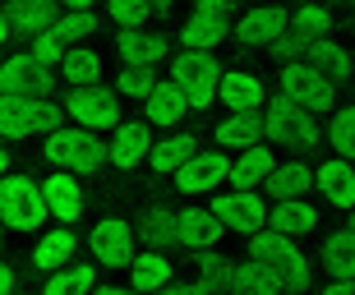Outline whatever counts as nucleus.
I'll return each mask as SVG.
<instances>
[{"label":"nucleus","mask_w":355,"mask_h":295,"mask_svg":"<svg viewBox=\"0 0 355 295\" xmlns=\"http://www.w3.org/2000/svg\"><path fill=\"white\" fill-rule=\"evenodd\" d=\"M198 268H203L208 277H217V282L226 286V272H231V263H226V254H217L212 244H208V249H198Z\"/></svg>","instance_id":"nucleus-42"},{"label":"nucleus","mask_w":355,"mask_h":295,"mask_svg":"<svg viewBox=\"0 0 355 295\" xmlns=\"http://www.w3.org/2000/svg\"><path fill=\"white\" fill-rule=\"evenodd\" d=\"M304 55H309V60H314L318 69H323V74H328L332 83H346L355 74V60H351V51H342V46H337V42H309V46H304Z\"/></svg>","instance_id":"nucleus-31"},{"label":"nucleus","mask_w":355,"mask_h":295,"mask_svg":"<svg viewBox=\"0 0 355 295\" xmlns=\"http://www.w3.org/2000/svg\"><path fill=\"white\" fill-rule=\"evenodd\" d=\"M226 171H231V157L208 148V152H194L189 161H180L171 171L175 180V194H212V189H222Z\"/></svg>","instance_id":"nucleus-9"},{"label":"nucleus","mask_w":355,"mask_h":295,"mask_svg":"<svg viewBox=\"0 0 355 295\" xmlns=\"http://www.w3.org/2000/svg\"><path fill=\"white\" fill-rule=\"evenodd\" d=\"M46 161L60 166V171H74V175H88L97 166H106V143L97 138V129L88 125H55L46 134Z\"/></svg>","instance_id":"nucleus-2"},{"label":"nucleus","mask_w":355,"mask_h":295,"mask_svg":"<svg viewBox=\"0 0 355 295\" xmlns=\"http://www.w3.org/2000/svg\"><path fill=\"white\" fill-rule=\"evenodd\" d=\"M351 231H355V208H351Z\"/></svg>","instance_id":"nucleus-53"},{"label":"nucleus","mask_w":355,"mask_h":295,"mask_svg":"<svg viewBox=\"0 0 355 295\" xmlns=\"http://www.w3.org/2000/svg\"><path fill=\"white\" fill-rule=\"evenodd\" d=\"M106 10H111V19H116L120 28H139V24H148L153 0H106Z\"/></svg>","instance_id":"nucleus-41"},{"label":"nucleus","mask_w":355,"mask_h":295,"mask_svg":"<svg viewBox=\"0 0 355 295\" xmlns=\"http://www.w3.org/2000/svg\"><path fill=\"white\" fill-rule=\"evenodd\" d=\"M314 189L332 208H355V166L346 157H328L314 171Z\"/></svg>","instance_id":"nucleus-17"},{"label":"nucleus","mask_w":355,"mask_h":295,"mask_svg":"<svg viewBox=\"0 0 355 295\" xmlns=\"http://www.w3.org/2000/svg\"><path fill=\"white\" fill-rule=\"evenodd\" d=\"M259 134H263L259 111H231L226 120H217V143L222 148H254Z\"/></svg>","instance_id":"nucleus-28"},{"label":"nucleus","mask_w":355,"mask_h":295,"mask_svg":"<svg viewBox=\"0 0 355 295\" xmlns=\"http://www.w3.org/2000/svg\"><path fill=\"white\" fill-rule=\"evenodd\" d=\"M222 37H226V19H222V14L194 10V19L180 28V46H198V51H212Z\"/></svg>","instance_id":"nucleus-33"},{"label":"nucleus","mask_w":355,"mask_h":295,"mask_svg":"<svg viewBox=\"0 0 355 295\" xmlns=\"http://www.w3.org/2000/svg\"><path fill=\"white\" fill-rule=\"evenodd\" d=\"M55 5H65V10H92V0H55Z\"/></svg>","instance_id":"nucleus-48"},{"label":"nucleus","mask_w":355,"mask_h":295,"mask_svg":"<svg viewBox=\"0 0 355 295\" xmlns=\"http://www.w3.org/2000/svg\"><path fill=\"white\" fill-rule=\"evenodd\" d=\"M263 189L272 199H304L314 189V166H304V161H277L272 171H268Z\"/></svg>","instance_id":"nucleus-21"},{"label":"nucleus","mask_w":355,"mask_h":295,"mask_svg":"<svg viewBox=\"0 0 355 295\" xmlns=\"http://www.w3.org/2000/svg\"><path fill=\"white\" fill-rule=\"evenodd\" d=\"M328 295H355V277H328Z\"/></svg>","instance_id":"nucleus-45"},{"label":"nucleus","mask_w":355,"mask_h":295,"mask_svg":"<svg viewBox=\"0 0 355 295\" xmlns=\"http://www.w3.org/2000/svg\"><path fill=\"white\" fill-rule=\"evenodd\" d=\"M217 97H222L226 111H263V102H268L263 79L250 74V69H222V79H217Z\"/></svg>","instance_id":"nucleus-15"},{"label":"nucleus","mask_w":355,"mask_h":295,"mask_svg":"<svg viewBox=\"0 0 355 295\" xmlns=\"http://www.w3.org/2000/svg\"><path fill=\"white\" fill-rule=\"evenodd\" d=\"M60 79L69 88H83V83H102V55L97 51H65L60 55Z\"/></svg>","instance_id":"nucleus-34"},{"label":"nucleus","mask_w":355,"mask_h":295,"mask_svg":"<svg viewBox=\"0 0 355 295\" xmlns=\"http://www.w3.org/2000/svg\"><path fill=\"white\" fill-rule=\"evenodd\" d=\"M250 258L254 263H263V268H272L277 286L282 291H304V286L314 282V268H309V258L295 249V240L291 235H282V231L263 226L250 235Z\"/></svg>","instance_id":"nucleus-1"},{"label":"nucleus","mask_w":355,"mask_h":295,"mask_svg":"<svg viewBox=\"0 0 355 295\" xmlns=\"http://www.w3.org/2000/svg\"><path fill=\"white\" fill-rule=\"evenodd\" d=\"M268 226L282 231V235H309L318 226V208L304 199H277V208H268Z\"/></svg>","instance_id":"nucleus-20"},{"label":"nucleus","mask_w":355,"mask_h":295,"mask_svg":"<svg viewBox=\"0 0 355 295\" xmlns=\"http://www.w3.org/2000/svg\"><path fill=\"white\" fill-rule=\"evenodd\" d=\"M263 134L272 138V143H286V148H314L318 138V120L314 111L295 107L291 97H272V102H263Z\"/></svg>","instance_id":"nucleus-7"},{"label":"nucleus","mask_w":355,"mask_h":295,"mask_svg":"<svg viewBox=\"0 0 355 295\" xmlns=\"http://www.w3.org/2000/svg\"><path fill=\"white\" fill-rule=\"evenodd\" d=\"M42 194H46V213H51L55 222H74V217L83 213V189L74 185V171H60V166H55V175L42 180Z\"/></svg>","instance_id":"nucleus-18"},{"label":"nucleus","mask_w":355,"mask_h":295,"mask_svg":"<svg viewBox=\"0 0 355 295\" xmlns=\"http://www.w3.org/2000/svg\"><path fill=\"white\" fill-rule=\"evenodd\" d=\"M198 10H203V14H222V19H226V10H231V0H198Z\"/></svg>","instance_id":"nucleus-46"},{"label":"nucleus","mask_w":355,"mask_h":295,"mask_svg":"<svg viewBox=\"0 0 355 295\" xmlns=\"http://www.w3.org/2000/svg\"><path fill=\"white\" fill-rule=\"evenodd\" d=\"M291 33L309 46V42H323L332 33V14L318 5V0H304L300 10H295V19H291Z\"/></svg>","instance_id":"nucleus-35"},{"label":"nucleus","mask_w":355,"mask_h":295,"mask_svg":"<svg viewBox=\"0 0 355 295\" xmlns=\"http://www.w3.org/2000/svg\"><path fill=\"white\" fill-rule=\"evenodd\" d=\"M332 148H337V157L355 161V107H342L332 116V129H328Z\"/></svg>","instance_id":"nucleus-37"},{"label":"nucleus","mask_w":355,"mask_h":295,"mask_svg":"<svg viewBox=\"0 0 355 295\" xmlns=\"http://www.w3.org/2000/svg\"><path fill=\"white\" fill-rule=\"evenodd\" d=\"M65 107L46 97H24V93H0V138H28V134H51L60 125Z\"/></svg>","instance_id":"nucleus-4"},{"label":"nucleus","mask_w":355,"mask_h":295,"mask_svg":"<svg viewBox=\"0 0 355 295\" xmlns=\"http://www.w3.org/2000/svg\"><path fill=\"white\" fill-rule=\"evenodd\" d=\"M226 286L231 291H245V295H277L282 286H277L272 268H263V263H254V258H245V263H231V272H226Z\"/></svg>","instance_id":"nucleus-29"},{"label":"nucleus","mask_w":355,"mask_h":295,"mask_svg":"<svg viewBox=\"0 0 355 295\" xmlns=\"http://www.w3.org/2000/svg\"><path fill=\"white\" fill-rule=\"evenodd\" d=\"M148 148H153L148 120H116L111 143H106V161H111V166H120V171H134V166L148 157Z\"/></svg>","instance_id":"nucleus-14"},{"label":"nucleus","mask_w":355,"mask_h":295,"mask_svg":"<svg viewBox=\"0 0 355 295\" xmlns=\"http://www.w3.org/2000/svg\"><path fill=\"white\" fill-rule=\"evenodd\" d=\"M157 83V74L148 65H125L120 69V79H116V93L120 97H148V88Z\"/></svg>","instance_id":"nucleus-38"},{"label":"nucleus","mask_w":355,"mask_h":295,"mask_svg":"<svg viewBox=\"0 0 355 295\" xmlns=\"http://www.w3.org/2000/svg\"><path fill=\"white\" fill-rule=\"evenodd\" d=\"M5 19H10V33L37 37L42 28L55 24V0H10L5 5Z\"/></svg>","instance_id":"nucleus-23"},{"label":"nucleus","mask_w":355,"mask_h":295,"mask_svg":"<svg viewBox=\"0 0 355 295\" xmlns=\"http://www.w3.org/2000/svg\"><path fill=\"white\" fill-rule=\"evenodd\" d=\"M10 171V152H5V148H0V175Z\"/></svg>","instance_id":"nucleus-51"},{"label":"nucleus","mask_w":355,"mask_h":295,"mask_svg":"<svg viewBox=\"0 0 355 295\" xmlns=\"http://www.w3.org/2000/svg\"><path fill=\"white\" fill-rule=\"evenodd\" d=\"M277 166V157H272V148H240V157L231 161V171H226V180L236 189H259L268 180V171Z\"/></svg>","instance_id":"nucleus-24"},{"label":"nucleus","mask_w":355,"mask_h":295,"mask_svg":"<svg viewBox=\"0 0 355 295\" xmlns=\"http://www.w3.org/2000/svg\"><path fill=\"white\" fill-rule=\"evenodd\" d=\"M318 258H323L328 277H355V231L351 226L332 231L323 240V249H318Z\"/></svg>","instance_id":"nucleus-27"},{"label":"nucleus","mask_w":355,"mask_h":295,"mask_svg":"<svg viewBox=\"0 0 355 295\" xmlns=\"http://www.w3.org/2000/svg\"><path fill=\"white\" fill-rule=\"evenodd\" d=\"M171 282V258H162V249L130 258V291H157Z\"/></svg>","instance_id":"nucleus-30"},{"label":"nucleus","mask_w":355,"mask_h":295,"mask_svg":"<svg viewBox=\"0 0 355 295\" xmlns=\"http://www.w3.org/2000/svg\"><path fill=\"white\" fill-rule=\"evenodd\" d=\"M277 83H282V97H291L295 107H304V111H332V88L337 83L323 74V69L314 65V60H282V74H277Z\"/></svg>","instance_id":"nucleus-6"},{"label":"nucleus","mask_w":355,"mask_h":295,"mask_svg":"<svg viewBox=\"0 0 355 295\" xmlns=\"http://www.w3.org/2000/svg\"><path fill=\"white\" fill-rule=\"evenodd\" d=\"M33 42V46H28V55H33V60H42V65H60V55H65V42H60V33H55V28H42L37 37H28Z\"/></svg>","instance_id":"nucleus-39"},{"label":"nucleus","mask_w":355,"mask_h":295,"mask_svg":"<svg viewBox=\"0 0 355 295\" xmlns=\"http://www.w3.org/2000/svg\"><path fill=\"white\" fill-rule=\"evenodd\" d=\"M92 282H97V263H74V258H69L65 268L46 272L42 291L46 295H69V291H92Z\"/></svg>","instance_id":"nucleus-32"},{"label":"nucleus","mask_w":355,"mask_h":295,"mask_svg":"<svg viewBox=\"0 0 355 295\" xmlns=\"http://www.w3.org/2000/svg\"><path fill=\"white\" fill-rule=\"evenodd\" d=\"M291 28V14L277 10V5H259V10L240 14L236 28H231V37L240 42V46H272L282 33Z\"/></svg>","instance_id":"nucleus-13"},{"label":"nucleus","mask_w":355,"mask_h":295,"mask_svg":"<svg viewBox=\"0 0 355 295\" xmlns=\"http://www.w3.org/2000/svg\"><path fill=\"white\" fill-rule=\"evenodd\" d=\"M222 291H226V286L217 282V277H208V272H203V277H198V282H189L180 295H222Z\"/></svg>","instance_id":"nucleus-44"},{"label":"nucleus","mask_w":355,"mask_h":295,"mask_svg":"<svg viewBox=\"0 0 355 295\" xmlns=\"http://www.w3.org/2000/svg\"><path fill=\"white\" fill-rule=\"evenodd\" d=\"M268 51H272L277 60H295V55L304 51V42H300V37H295V33H291V28H286V33H282V37H277L272 46H268Z\"/></svg>","instance_id":"nucleus-43"},{"label":"nucleus","mask_w":355,"mask_h":295,"mask_svg":"<svg viewBox=\"0 0 355 295\" xmlns=\"http://www.w3.org/2000/svg\"><path fill=\"white\" fill-rule=\"evenodd\" d=\"M65 116H74V125H88V129H116L120 120V97L102 83H83V88H69L65 93Z\"/></svg>","instance_id":"nucleus-8"},{"label":"nucleus","mask_w":355,"mask_h":295,"mask_svg":"<svg viewBox=\"0 0 355 295\" xmlns=\"http://www.w3.org/2000/svg\"><path fill=\"white\" fill-rule=\"evenodd\" d=\"M116 46H120V60H125V65H148V69H157L162 60L171 55L166 37H157V33H144V28H125Z\"/></svg>","instance_id":"nucleus-19"},{"label":"nucleus","mask_w":355,"mask_h":295,"mask_svg":"<svg viewBox=\"0 0 355 295\" xmlns=\"http://www.w3.org/2000/svg\"><path fill=\"white\" fill-rule=\"evenodd\" d=\"M51 28H55V33H60V42H65V46H69V42H74V37H88L92 28H97V19H92L88 10H65V14H60V19H55Z\"/></svg>","instance_id":"nucleus-40"},{"label":"nucleus","mask_w":355,"mask_h":295,"mask_svg":"<svg viewBox=\"0 0 355 295\" xmlns=\"http://www.w3.org/2000/svg\"><path fill=\"white\" fill-rule=\"evenodd\" d=\"M144 111H148V125H175L189 111V102H184V88L175 79L166 83H153L144 97Z\"/></svg>","instance_id":"nucleus-22"},{"label":"nucleus","mask_w":355,"mask_h":295,"mask_svg":"<svg viewBox=\"0 0 355 295\" xmlns=\"http://www.w3.org/2000/svg\"><path fill=\"white\" fill-rule=\"evenodd\" d=\"M212 213L222 217L226 231H240V235H254V231L268 226V203L254 194V189H231V194H217L212 199Z\"/></svg>","instance_id":"nucleus-11"},{"label":"nucleus","mask_w":355,"mask_h":295,"mask_svg":"<svg viewBox=\"0 0 355 295\" xmlns=\"http://www.w3.org/2000/svg\"><path fill=\"white\" fill-rule=\"evenodd\" d=\"M198 152V143H194V134H166V138H157V143L148 148V166L157 175H171L180 161H189Z\"/></svg>","instance_id":"nucleus-26"},{"label":"nucleus","mask_w":355,"mask_h":295,"mask_svg":"<svg viewBox=\"0 0 355 295\" xmlns=\"http://www.w3.org/2000/svg\"><path fill=\"white\" fill-rule=\"evenodd\" d=\"M69 258H74V231L55 226L37 240V249L28 254V263H33V272H55V268H65Z\"/></svg>","instance_id":"nucleus-25"},{"label":"nucleus","mask_w":355,"mask_h":295,"mask_svg":"<svg viewBox=\"0 0 355 295\" xmlns=\"http://www.w3.org/2000/svg\"><path fill=\"white\" fill-rule=\"evenodd\" d=\"M139 235H144L148 249H171L175 244V213H166V208H148Z\"/></svg>","instance_id":"nucleus-36"},{"label":"nucleus","mask_w":355,"mask_h":295,"mask_svg":"<svg viewBox=\"0 0 355 295\" xmlns=\"http://www.w3.org/2000/svg\"><path fill=\"white\" fill-rule=\"evenodd\" d=\"M14 286H19V277H14V268H5V263H0V295H5V291H14Z\"/></svg>","instance_id":"nucleus-47"},{"label":"nucleus","mask_w":355,"mask_h":295,"mask_svg":"<svg viewBox=\"0 0 355 295\" xmlns=\"http://www.w3.org/2000/svg\"><path fill=\"white\" fill-rule=\"evenodd\" d=\"M171 79L184 88L189 111H208L212 102H217V79H222V65L212 60V51L180 46V51L171 55Z\"/></svg>","instance_id":"nucleus-5"},{"label":"nucleus","mask_w":355,"mask_h":295,"mask_svg":"<svg viewBox=\"0 0 355 295\" xmlns=\"http://www.w3.org/2000/svg\"><path fill=\"white\" fill-rule=\"evenodd\" d=\"M88 254L97 268H130L134 258V231L130 222H120V217H106L97 226L88 231Z\"/></svg>","instance_id":"nucleus-10"},{"label":"nucleus","mask_w":355,"mask_h":295,"mask_svg":"<svg viewBox=\"0 0 355 295\" xmlns=\"http://www.w3.org/2000/svg\"><path fill=\"white\" fill-rule=\"evenodd\" d=\"M0 244H5V222H0Z\"/></svg>","instance_id":"nucleus-52"},{"label":"nucleus","mask_w":355,"mask_h":295,"mask_svg":"<svg viewBox=\"0 0 355 295\" xmlns=\"http://www.w3.org/2000/svg\"><path fill=\"white\" fill-rule=\"evenodd\" d=\"M51 65H42L33 55H10V60H0V93H24V97H46L51 93Z\"/></svg>","instance_id":"nucleus-12"},{"label":"nucleus","mask_w":355,"mask_h":295,"mask_svg":"<svg viewBox=\"0 0 355 295\" xmlns=\"http://www.w3.org/2000/svg\"><path fill=\"white\" fill-rule=\"evenodd\" d=\"M46 194L33 175H0V222L5 231H37L46 222Z\"/></svg>","instance_id":"nucleus-3"},{"label":"nucleus","mask_w":355,"mask_h":295,"mask_svg":"<svg viewBox=\"0 0 355 295\" xmlns=\"http://www.w3.org/2000/svg\"><path fill=\"white\" fill-rule=\"evenodd\" d=\"M222 217L212 208H184L175 213V244H189V249H208V244L222 240Z\"/></svg>","instance_id":"nucleus-16"},{"label":"nucleus","mask_w":355,"mask_h":295,"mask_svg":"<svg viewBox=\"0 0 355 295\" xmlns=\"http://www.w3.org/2000/svg\"><path fill=\"white\" fill-rule=\"evenodd\" d=\"M171 5H180V0H153V10H171Z\"/></svg>","instance_id":"nucleus-50"},{"label":"nucleus","mask_w":355,"mask_h":295,"mask_svg":"<svg viewBox=\"0 0 355 295\" xmlns=\"http://www.w3.org/2000/svg\"><path fill=\"white\" fill-rule=\"evenodd\" d=\"M10 37V19H5V10H0V42Z\"/></svg>","instance_id":"nucleus-49"}]
</instances>
